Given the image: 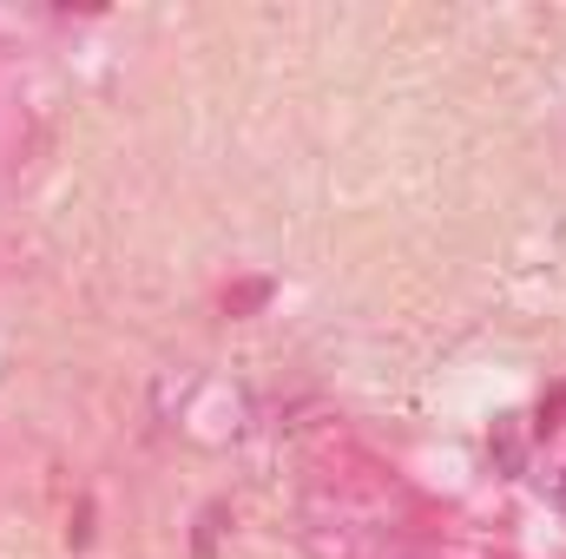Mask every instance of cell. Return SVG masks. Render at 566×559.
<instances>
[{"mask_svg":"<svg viewBox=\"0 0 566 559\" xmlns=\"http://www.w3.org/2000/svg\"><path fill=\"white\" fill-rule=\"evenodd\" d=\"M560 507H566V474H560Z\"/></svg>","mask_w":566,"mask_h":559,"instance_id":"277c9868","label":"cell"},{"mask_svg":"<svg viewBox=\"0 0 566 559\" xmlns=\"http://www.w3.org/2000/svg\"><path fill=\"white\" fill-rule=\"evenodd\" d=\"M494 454H501V467H507V474H521V441H514V428H501Z\"/></svg>","mask_w":566,"mask_h":559,"instance_id":"7a4b0ae2","label":"cell"},{"mask_svg":"<svg viewBox=\"0 0 566 559\" xmlns=\"http://www.w3.org/2000/svg\"><path fill=\"white\" fill-rule=\"evenodd\" d=\"M218 527H224V507H205V527H198V553H211V540H218Z\"/></svg>","mask_w":566,"mask_h":559,"instance_id":"3957f363","label":"cell"},{"mask_svg":"<svg viewBox=\"0 0 566 559\" xmlns=\"http://www.w3.org/2000/svg\"><path fill=\"white\" fill-rule=\"evenodd\" d=\"M264 296H271V283H244V289H231V296H224V309L238 316V309H258Z\"/></svg>","mask_w":566,"mask_h":559,"instance_id":"6da1fadb","label":"cell"}]
</instances>
